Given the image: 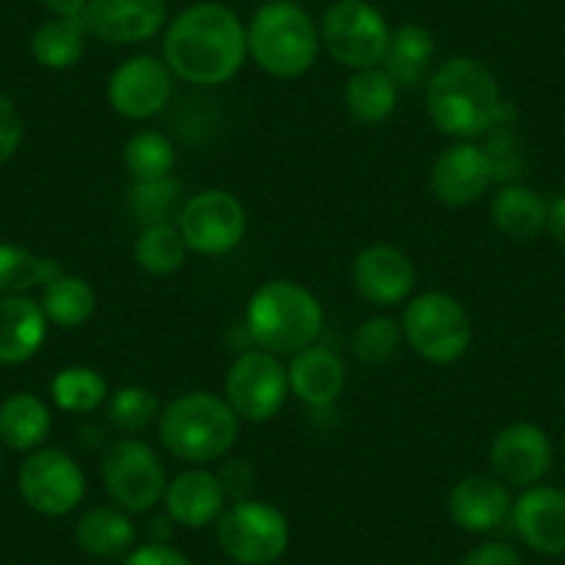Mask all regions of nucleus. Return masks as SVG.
<instances>
[{
  "label": "nucleus",
  "instance_id": "f257e3e1",
  "mask_svg": "<svg viewBox=\"0 0 565 565\" xmlns=\"http://www.w3.org/2000/svg\"><path fill=\"white\" fill-rule=\"evenodd\" d=\"M161 53L172 75L186 84H227L249 56L247 25L225 3H192L167 23Z\"/></svg>",
  "mask_w": 565,
  "mask_h": 565
},
{
  "label": "nucleus",
  "instance_id": "f03ea898",
  "mask_svg": "<svg viewBox=\"0 0 565 565\" xmlns=\"http://www.w3.org/2000/svg\"><path fill=\"white\" fill-rule=\"evenodd\" d=\"M427 114L441 134L475 141L493 125H513L515 111L499 95L491 70L469 56L447 58L433 70L424 92Z\"/></svg>",
  "mask_w": 565,
  "mask_h": 565
},
{
  "label": "nucleus",
  "instance_id": "7ed1b4c3",
  "mask_svg": "<svg viewBox=\"0 0 565 565\" xmlns=\"http://www.w3.org/2000/svg\"><path fill=\"white\" fill-rule=\"evenodd\" d=\"M244 330L258 350L277 358L297 355L322 335L324 308L300 282L269 280L249 297Z\"/></svg>",
  "mask_w": 565,
  "mask_h": 565
},
{
  "label": "nucleus",
  "instance_id": "20e7f679",
  "mask_svg": "<svg viewBox=\"0 0 565 565\" xmlns=\"http://www.w3.org/2000/svg\"><path fill=\"white\" fill-rule=\"evenodd\" d=\"M159 441L183 463H214L236 447L242 418L225 396L189 391L167 402L159 413Z\"/></svg>",
  "mask_w": 565,
  "mask_h": 565
},
{
  "label": "nucleus",
  "instance_id": "39448f33",
  "mask_svg": "<svg viewBox=\"0 0 565 565\" xmlns=\"http://www.w3.org/2000/svg\"><path fill=\"white\" fill-rule=\"evenodd\" d=\"M322 51L319 25L295 0L264 3L247 25V53L266 75L295 81L311 73Z\"/></svg>",
  "mask_w": 565,
  "mask_h": 565
},
{
  "label": "nucleus",
  "instance_id": "423d86ee",
  "mask_svg": "<svg viewBox=\"0 0 565 565\" xmlns=\"http://www.w3.org/2000/svg\"><path fill=\"white\" fill-rule=\"evenodd\" d=\"M399 324L405 344L438 366L460 361L471 347L469 311L447 291H424L411 297Z\"/></svg>",
  "mask_w": 565,
  "mask_h": 565
},
{
  "label": "nucleus",
  "instance_id": "0eeeda50",
  "mask_svg": "<svg viewBox=\"0 0 565 565\" xmlns=\"http://www.w3.org/2000/svg\"><path fill=\"white\" fill-rule=\"evenodd\" d=\"M291 541L289 521L275 504L236 499L216 521V543L236 565H271Z\"/></svg>",
  "mask_w": 565,
  "mask_h": 565
},
{
  "label": "nucleus",
  "instance_id": "6e6552de",
  "mask_svg": "<svg viewBox=\"0 0 565 565\" xmlns=\"http://www.w3.org/2000/svg\"><path fill=\"white\" fill-rule=\"evenodd\" d=\"M322 47L350 70L380 67L391 42V25L369 0H335L319 20Z\"/></svg>",
  "mask_w": 565,
  "mask_h": 565
},
{
  "label": "nucleus",
  "instance_id": "1a4fd4ad",
  "mask_svg": "<svg viewBox=\"0 0 565 565\" xmlns=\"http://www.w3.org/2000/svg\"><path fill=\"white\" fill-rule=\"evenodd\" d=\"M103 488L125 513H148L164 499L167 469L148 441L125 436L106 449L100 463Z\"/></svg>",
  "mask_w": 565,
  "mask_h": 565
},
{
  "label": "nucleus",
  "instance_id": "9d476101",
  "mask_svg": "<svg viewBox=\"0 0 565 565\" xmlns=\"http://www.w3.org/2000/svg\"><path fill=\"white\" fill-rule=\"evenodd\" d=\"M178 231L189 253L227 255L242 244L247 233V209L227 189H203L181 205Z\"/></svg>",
  "mask_w": 565,
  "mask_h": 565
},
{
  "label": "nucleus",
  "instance_id": "9b49d317",
  "mask_svg": "<svg viewBox=\"0 0 565 565\" xmlns=\"http://www.w3.org/2000/svg\"><path fill=\"white\" fill-rule=\"evenodd\" d=\"M289 372L277 355L266 350L238 352L225 377V399L244 422H269L286 405Z\"/></svg>",
  "mask_w": 565,
  "mask_h": 565
},
{
  "label": "nucleus",
  "instance_id": "f8f14e48",
  "mask_svg": "<svg viewBox=\"0 0 565 565\" xmlns=\"http://www.w3.org/2000/svg\"><path fill=\"white\" fill-rule=\"evenodd\" d=\"M18 488L31 510L62 519L84 502L86 480L73 455L64 449L40 447L29 452V458L20 466Z\"/></svg>",
  "mask_w": 565,
  "mask_h": 565
},
{
  "label": "nucleus",
  "instance_id": "ddd939ff",
  "mask_svg": "<svg viewBox=\"0 0 565 565\" xmlns=\"http://www.w3.org/2000/svg\"><path fill=\"white\" fill-rule=\"evenodd\" d=\"M175 75L167 67L164 58L150 53H139L119 64L106 86L108 106L130 122H141L164 111L172 100Z\"/></svg>",
  "mask_w": 565,
  "mask_h": 565
},
{
  "label": "nucleus",
  "instance_id": "4468645a",
  "mask_svg": "<svg viewBox=\"0 0 565 565\" xmlns=\"http://www.w3.org/2000/svg\"><path fill=\"white\" fill-rule=\"evenodd\" d=\"M491 469L497 480L508 488L541 486L552 471V438L543 427L532 422H513L493 436L491 441Z\"/></svg>",
  "mask_w": 565,
  "mask_h": 565
},
{
  "label": "nucleus",
  "instance_id": "2eb2a0df",
  "mask_svg": "<svg viewBox=\"0 0 565 565\" xmlns=\"http://www.w3.org/2000/svg\"><path fill=\"white\" fill-rule=\"evenodd\" d=\"M491 186V159L477 141H455L430 167V192L447 209L477 203Z\"/></svg>",
  "mask_w": 565,
  "mask_h": 565
},
{
  "label": "nucleus",
  "instance_id": "dca6fc26",
  "mask_svg": "<svg viewBox=\"0 0 565 565\" xmlns=\"http://www.w3.org/2000/svg\"><path fill=\"white\" fill-rule=\"evenodd\" d=\"M86 31L108 45H141L167 29V0H89Z\"/></svg>",
  "mask_w": 565,
  "mask_h": 565
},
{
  "label": "nucleus",
  "instance_id": "f3484780",
  "mask_svg": "<svg viewBox=\"0 0 565 565\" xmlns=\"http://www.w3.org/2000/svg\"><path fill=\"white\" fill-rule=\"evenodd\" d=\"M352 286L377 308H394L411 300L416 289V266L405 249L394 244H372L352 260Z\"/></svg>",
  "mask_w": 565,
  "mask_h": 565
},
{
  "label": "nucleus",
  "instance_id": "a211bd4d",
  "mask_svg": "<svg viewBox=\"0 0 565 565\" xmlns=\"http://www.w3.org/2000/svg\"><path fill=\"white\" fill-rule=\"evenodd\" d=\"M521 541L537 554H565V491L554 486H532L521 493L510 510Z\"/></svg>",
  "mask_w": 565,
  "mask_h": 565
},
{
  "label": "nucleus",
  "instance_id": "6ab92c4d",
  "mask_svg": "<svg viewBox=\"0 0 565 565\" xmlns=\"http://www.w3.org/2000/svg\"><path fill=\"white\" fill-rule=\"evenodd\" d=\"M513 499L508 486L493 475H469L449 491L447 513L466 532H493L510 519Z\"/></svg>",
  "mask_w": 565,
  "mask_h": 565
},
{
  "label": "nucleus",
  "instance_id": "aec40b11",
  "mask_svg": "<svg viewBox=\"0 0 565 565\" xmlns=\"http://www.w3.org/2000/svg\"><path fill=\"white\" fill-rule=\"evenodd\" d=\"M161 502H164L172 524H181L186 530H205L225 513L227 493L220 475H211L205 469H189L167 482Z\"/></svg>",
  "mask_w": 565,
  "mask_h": 565
},
{
  "label": "nucleus",
  "instance_id": "412c9836",
  "mask_svg": "<svg viewBox=\"0 0 565 565\" xmlns=\"http://www.w3.org/2000/svg\"><path fill=\"white\" fill-rule=\"evenodd\" d=\"M289 391L308 407H330L339 402L347 385V366L328 347H308L291 355Z\"/></svg>",
  "mask_w": 565,
  "mask_h": 565
},
{
  "label": "nucleus",
  "instance_id": "4be33fe9",
  "mask_svg": "<svg viewBox=\"0 0 565 565\" xmlns=\"http://www.w3.org/2000/svg\"><path fill=\"white\" fill-rule=\"evenodd\" d=\"M47 317L36 300L25 295L0 297V366L31 361L47 339Z\"/></svg>",
  "mask_w": 565,
  "mask_h": 565
},
{
  "label": "nucleus",
  "instance_id": "5701e85b",
  "mask_svg": "<svg viewBox=\"0 0 565 565\" xmlns=\"http://www.w3.org/2000/svg\"><path fill=\"white\" fill-rule=\"evenodd\" d=\"M436 53L438 42L430 29L418 23H402L391 31L388 51L380 67L394 78L399 89H416L430 81Z\"/></svg>",
  "mask_w": 565,
  "mask_h": 565
},
{
  "label": "nucleus",
  "instance_id": "b1692460",
  "mask_svg": "<svg viewBox=\"0 0 565 565\" xmlns=\"http://www.w3.org/2000/svg\"><path fill=\"white\" fill-rule=\"evenodd\" d=\"M491 222L510 242H532L548 225V200L521 183H504L491 200Z\"/></svg>",
  "mask_w": 565,
  "mask_h": 565
},
{
  "label": "nucleus",
  "instance_id": "393cba45",
  "mask_svg": "<svg viewBox=\"0 0 565 565\" xmlns=\"http://www.w3.org/2000/svg\"><path fill=\"white\" fill-rule=\"evenodd\" d=\"M53 427L51 407L29 391L0 402V441L14 452H34L47 441Z\"/></svg>",
  "mask_w": 565,
  "mask_h": 565
},
{
  "label": "nucleus",
  "instance_id": "a878e982",
  "mask_svg": "<svg viewBox=\"0 0 565 565\" xmlns=\"http://www.w3.org/2000/svg\"><path fill=\"white\" fill-rule=\"evenodd\" d=\"M75 543L92 557H122L136 543V524L119 508H92L75 524Z\"/></svg>",
  "mask_w": 565,
  "mask_h": 565
},
{
  "label": "nucleus",
  "instance_id": "bb28decb",
  "mask_svg": "<svg viewBox=\"0 0 565 565\" xmlns=\"http://www.w3.org/2000/svg\"><path fill=\"white\" fill-rule=\"evenodd\" d=\"M399 86L383 67L355 70L344 86V106L361 125H380L394 114Z\"/></svg>",
  "mask_w": 565,
  "mask_h": 565
},
{
  "label": "nucleus",
  "instance_id": "cd10ccee",
  "mask_svg": "<svg viewBox=\"0 0 565 565\" xmlns=\"http://www.w3.org/2000/svg\"><path fill=\"white\" fill-rule=\"evenodd\" d=\"M89 31L78 18H53L31 36V56L45 70H70L84 58Z\"/></svg>",
  "mask_w": 565,
  "mask_h": 565
},
{
  "label": "nucleus",
  "instance_id": "c85d7f7f",
  "mask_svg": "<svg viewBox=\"0 0 565 565\" xmlns=\"http://www.w3.org/2000/svg\"><path fill=\"white\" fill-rule=\"evenodd\" d=\"M40 306L45 311L47 322L56 324V328L73 330L89 322L97 308V295L84 277L62 271V275L42 286Z\"/></svg>",
  "mask_w": 565,
  "mask_h": 565
},
{
  "label": "nucleus",
  "instance_id": "c756f323",
  "mask_svg": "<svg viewBox=\"0 0 565 565\" xmlns=\"http://www.w3.org/2000/svg\"><path fill=\"white\" fill-rule=\"evenodd\" d=\"M62 275L56 258L36 255L20 244L0 242V295H23Z\"/></svg>",
  "mask_w": 565,
  "mask_h": 565
},
{
  "label": "nucleus",
  "instance_id": "7c9ffc66",
  "mask_svg": "<svg viewBox=\"0 0 565 565\" xmlns=\"http://www.w3.org/2000/svg\"><path fill=\"white\" fill-rule=\"evenodd\" d=\"M122 161L134 181H161L175 170V145L161 130H136L125 141Z\"/></svg>",
  "mask_w": 565,
  "mask_h": 565
},
{
  "label": "nucleus",
  "instance_id": "2f4dec72",
  "mask_svg": "<svg viewBox=\"0 0 565 565\" xmlns=\"http://www.w3.org/2000/svg\"><path fill=\"white\" fill-rule=\"evenodd\" d=\"M178 203H181V183L172 175L161 181H134L125 189V211L139 227L172 225L170 216L178 211Z\"/></svg>",
  "mask_w": 565,
  "mask_h": 565
},
{
  "label": "nucleus",
  "instance_id": "473e14b6",
  "mask_svg": "<svg viewBox=\"0 0 565 565\" xmlns=\"http://www.w3.org/2000/svg\"><path fill=\"white\" fill-rule=\"evenodd\" d=\"M134 258L141 271L148 275H172L189 258V247L183 242L178 225L141 227L134 242Z\"/></svg>",
  "mask_w": 565,
  "mask_h": 565
},
{
  "label": "nucleus",
  "instance_id": "72a5a7b5",
  "mask_svg": "<svg viewBox=\"0 0 565 565\" xmlns=\"http://www.w3.org/2000/svg\"><path fill=\"white\" fill-rule=\"evenodd\" d=\"M51 396L56 407L67 413H95L106 405L108 383L97 369L67 366L53 377Z\"/></svg>",
  "mask_w": 565,
  "mask_h": 565
},
{
  "label": "nucleus",
  "instance_id": "f704fd0d",
  "mask_svg": "<svg viewBox=\"0 0 565 565\" xmlns=\"http://www.w3.org/2000/svg\"><path fill=\"white\" fill-rule=\"evenodd\" d=\"M159 399L145 385H122L106 399L108 424L122 436H141L150 424L159 422Z\"/></svg>",
  "mask_w": 565,
  "mask_h": 565
},
{
  "label": "nucleus",
  "instance_id": "c9c22d12",
  "mask_svg": "<svg viewBox=\"0 0 565 565\" xmlns=\"http://www.w3.org/2000/svg\"><path fill=\"white\" fill-rule=\"evenodd\" d=\"M402 341V324L394 317H369L358 324L355 335H352V352L363 366H385L391 358L399 352Z\"/></svg>",
  "mask_w": 565,
  "mask_h": 565
},
{
  "label": "nucleus",
  "instance_id": "e433bc0d",
  "mask_svg": "<svg viewBox=\"0 0 565 565\" xmlns=\"http://www.w3.org/2000/svg\"><path fill=\"white\" fill-rule=\"evenodd\" d=\"M486 153L493 167V183H515L526 170V156L521 148L519 136L513 134V125H493L486 134Z\"/></svg>",
  "mask_w": 565,
  "mask_h": 565
},
{
  "label": "nucleus",
  "instance_id": "4c0bfd02",
  "mask_svg": "<svg viewBox=\"0 0 565 565\" xmlns=\"http://www.w3.org/2000/svg\"><path fill=\"white\" fill-rule=\"evenodd\" d=\"M23 114L12 97L0 95V167L7 164L23 145Z\"/></svg>",
  "mask_w": 565,
  "mask_h": 565
},
{
  "label": "nucleus",
  "instance_id": "58836bf2",
  "mask_svg": "<svg viewBox=\"0 0 565 565\" xmlns=\"http://www.w3.org/2000/svg\"><path fill=\"white\" fill-rule=\"evenodd\" d=\"M460 565H524V557L515 546L504 541H486L471 548Z\"/></svg>",
  "mask_w": 565,
  "mask_h": 565
},
{
  "label": "nucleus",
  "instance_id": "ea45409f",
  "mask_svg": "<svg viewBox=\"0 0 565 565\" xmlns=\"http://www.w3.org/2000/svg\"><path fill=\"white\" fill-rule=\"evenodd\" d=\"M122 565H194L183 552L170 543H145V546L128 552Z\"/></svg>",
  "mask_w": 565,
  "mask_h": 565
},
{
  "label": "nucleus",
  "instance_id": "a19ab883",
  "mask_svg": "<svg viewBox=\"0 0 565 565\" xmlns=\"http://www.w3.org/2000/svg\"><path fill=\"white\" fill-rule=\"evenodd\" d=\"M546 231L552 233L554 242L563 244V247H565V194H563V198H557V200H552V203H548Z\"/></svg>",
  "mask_w": 565,
  "mask_h": 565
},
{
  "label": "nucleus",
  "instance_id": "79ce46f5",
  "mask_svg": "<svg viewBox=\"0 0 565 565\" xmlns=\"http://www.w3.org/2000/svg\"><path fill=\"white\" fill-rule=\"evenodd\" d=\"M89 0H42V7L53 14V18H78L86 9Z\"/></svg>",
  "mask_w": 565,
  "mask_h": 565
},
{
  "label": "nucleus",
  "instance_id": "37998d69",
  "mask_svg": "<svg viewBox=\"0 0 565 565\" xmlns=\"http://www.w3.org/2000/svg\"><path fill=\"white\" fill-rule=\"evenodd\" d=\"M264 3H286V0H264Z\"/></svg>",
  "mask_w": 565,
  "mask_h": 565
},
{
  "label": "nucleus",
  "instance_id": "c03bdc74",
  "mask_svg": "<svg viewBox=\"0 0 565 565\" xmlns=\"http://www.w3.org/2000/svg\"><path fill=\"white\" fill-rule=\"evenodd\" d=\"M0 469H3V458H0Z\"/></svg>",
  "mask_w": 565,
  "mask_h": 565
},
{
  "label": "nucleus",
  "instance_id": "a18cd8bd",
  "mask_svg": "<svg viewBox=\"0 0 565 565\" xmlns=\"http://www.w3.org/2000/svg\"><path fill=\"white\" fill-rule=\"evenodd\" d=\"M563 565H565V563H563Z\"/></svg>",
  "mask_w": 565,
  "mask_h": 565
}]
</instances>
